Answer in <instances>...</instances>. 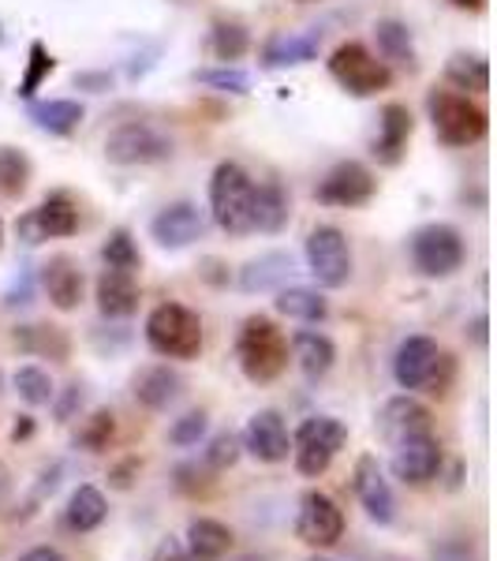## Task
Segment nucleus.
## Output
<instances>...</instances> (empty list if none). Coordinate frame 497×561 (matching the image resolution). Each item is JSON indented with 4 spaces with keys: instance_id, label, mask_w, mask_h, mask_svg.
I'll return each mask as SVG.
<instances>
[{
    "instance_id": "nucleus-1",
    "label": "nucleus",
    "mask_w": 497,
    "mask_h": 561,
    "mask_svg": "<svg viewBox=\"0 0 497 561\" xmlns=\"http://www.w3.org/2000/svg\"><path fill=\"white\" fill-rule=\"evenodd\" d=\"M236 359L247 382L269 386L285 375L288 367V337L269 322L266 314H251L236 337Z\"/></svg>"
},
{
    "instance_id": "nucleus-2",
    "label": "nucleus",
    "mask_w": 497,
    "mask_h": 561,
    "mask_svg": "<svg viewBox=\"0 0 497 561\" xmlns=\"http://www.w3.org/2000/svg\"><path fill=\"white\" fill-rule=\"evenodd\" d=\"M393 378L401 389H423V393H434V397H446L449 393V382H453V359L438 348L434 337H408L393 356Z\"/></svg>"
},
{
    "instance_id": "nucleus-3",
    "label": "nucleus",
    "mask_w": 497,
    "mask_h": 561,
    "mask_svg": "<svg viewBox=\"0 0 497 561\" xmlns=\"http://www.w3.org/2000/svg\"><path fill=\"white\" fill-rule=\"evenodd\" d=\"M251 198H255V180L247 176V169L236 161H221L210 180V214L217 229H224L229 237L255 232L251 229Z\"/></svg>"
},
{
    "instance_id": "nucleus-4",
    "label": "nucleus",
    "mask_w": 497,
    "mask_h": 561,
    "mask_svg": "<svg viewBox=\"0 0 497 561\" xmlns=\"http://www.w3.org/2000/svg\"><path fill=\"white\" fill-rule=\"evenodd\" d=\"M147 345L165 359H195L203 352V319L184 304H161L147 319Z\"/></svg>"
},
{
    "instance_id": "nucleus-5",
    "label": "nucleus",
    "mask_w": 497,
    "mask_h": 561,
    "mask_svg": "<svg viewBox=\"0 0 497 561\" xmlns=\"http://www.w3.org/2000/svg\"><path fill=\"white\" fill-rule=\"evenodd\" d=\"M348 446V427L333 415H311V420L300 423L292 438V454H296V468L307 479H319L330 472L333 457Z\"/></svg>"
},
{
    "instance_id": "nucleus-6",
    "label": "nucleus",
    "mask_w": 497,
    "mask_h": 561,
    "mask_svg": "<svg viewBox=\"0 0 497 561\" xmlns=\"http://www.w3.org/2000/svg\"><path fill=\"white\" fill-rule=\"evenodd\" d=\"M430 108V124L434 135H438L446 147H472L486 135V113L478 105H472L467 98L453 94V90H434L427 98Z\"/></svg>"
},
{
    "instance_id": "nucleus-7",
    "label": "nucleus",
    "mask_w": 497,
    "mask_h": 561,
    "mask_svg": "<svg viewBox=\"0 0 497 561\" xmlns=\"http://www.w3.org/2000/svg\"><path fill=\"white\" fill-rule=\"evenodd\" d=\"M330 76L348 90L351 98H370L378 90H390L393 71L385 60H378L367 45L345 42L337 53L330 57Z\"/></svg>"
},
{
    "instance_id": "nucleus-8",
    "label": "nucleus",
    "mask_w": 497,
    "mask_h": 561,
    "mask_svg": "<svg viewBox=\"0 0 497 561\" xmlns=\"http://www.w3.org/2000/svg\"><path fill=\"white\" fill-rule=\"evenodd\" d=\"M464 237L453 225H423L412 237V262L423 277H453L464 266Z\"/></svg>"
},
{
    "instance_id": "nucleus-9",
    "label": "nucleus",
    "mask_w": 497,
    "mask_h": 561,
    "mask_svg": "<svg viewBox=\"0 0 497 561\" xmlns=\"http://www.w3.org/2000/svg\"><path fill=\"white\" fill-rule=\"evenodd\" d=\"M307 270L325 288H345L351 280V248L337 225H319L307 237Z\"/></svg>"
},
{
    "instance_id": "nucleus-10",
    "label": "nucleus",
    "mask_w": 497,
    "mask_h": 561,
    "mask_svg": "<svg viewBox=\"0 0 497 561\" xmlns=\"http://www.w3.org/2000/svg\"><path fill=\"white\" fill-rule=\"evenodd\" d=\"M76 229H79V210L68 192H53L38 210H26L20 221H15V237H20L26 248H38V243L57 240V237H71Z\"/></svg>"
},
{
    "instance_id": "nucleus-11",
    "label": "nucleus",
    "mask_w": 497,
    "mask_h": 561,
    "mask_svg": "<svg viewBox=\"0 0 497 561\" xmlns=\"http://www.w3.org/2000/svg\"><path fill=\"white\" fill-rule=\"evenodd\" d=\"M340 536H345V513H340V505L322 491H303L300 517H296V539L314 550H330L337 547Z\"/></svg>"
},
{
    "instance_id": "nucleus-12",
    "label": "nucleus",
    "mask_w": 497,
    "mask_h": 561,
    "mask_svg": "<svg viewBox=\"0 0 497 561\" xmlns=\"http://www.w3.org/2000/svg\"><path fill=\"white\" fill-rule=\"evenodd\" d=\"M173 153V139H165L150 124H124L105 139V158L113 165H153Z\"/></svg>"
},
{
    "instance_id": "nucleus-13",
    "label": "nucleus",
    "mask_w": 497,
    "mask_h": 561,
    "mask_svg": "<svg viewBox=\"0 0 497 561\" xmlns=\"http://www.w3.org/2000/svg\"><path fill=\"white\" fill-rule=\"evenodd\" d=\"M240 446L247 449L258 465H281L292 454V434L285 427V415L274 409H262L247 420L240 434Z\"/></svg>"
},
{
    "instance_id": "nucleus-14",
    "label": "nucleus",
    "mask_w": 497,
    "mask_h": 561,
    "mask_svg": "<svg viewBox=\"0 0 497 561\" xmlns=\"http://www.w3.org/2000/svg\"><path fill=\"white\" fill-rule=\"evenodd\" d=\"M374 192H378V180L367 165H359V161H340V165H333L330 173H325L314 195H319V203L325 206H345V210H351V206L370 203Z\"/></svg>"
},
{
    "instance_id": "nucleus-15",
    "label": "nucleus",
    "mask_w": 497,
    "mask_h": 561,
    "mask_svg": "<svg viewBox=\"0 0 497 561\" xmlns=\"http://www.w3.org/2000/svg\"><path fill=\"white\" fill-rule=\"evenodd\" d=\"M351 491H356L359 505L367 510V517L374 524H393L396 517V502H393V486L382 476L378 457L363 454L356 460V472H351Z\"/></svg>"
},
{
    "instance_id": "nucleus-16",
    "label": "nucleus",
    "mask_w": 497,
    "mask_h": 561,
    "mask_svg": "<svg viewBox=\"0 0 497 561\" xmlns=\"http://www.w3.org/2000/svg\"><path fill=\"white\" fill-rule=\"evenodd\" d=\"M393 449L396 454L390 460V468L404 486H423L441 472V446L434 434H419V438H408Z\"/></svg>"
},
{
    "instance_id": "nucleus-17",
    "label": "nucleus",
    "mask_w": 497,
    "mask_h": 561,
    "mask_svg": "<svg viewBox=\"0 0 497 561\" xmlns=\"http://www.w3.org/2000/svg\"><path fill=\"white\" fill-rule=\"evenodd\" d=\"M430 423H434L430 409H427V404H419L408 393L385 401L382 412H378V431H382V438L390 442V446H401V442H408V438L430 434Z\"/></svg>"
},
{
    "instance_id": "nucleus-18",
    "label": "nucleus",
    "mask_w": 497,
    "mask_h": 561,
    "mask_svg": "<svg viewBox=\"0 0 497 561\" xmlns=\"http://www.w3.org/2000/svg\"><path fill=\"white\" fill-rule=\"evenodd\" d=\"M206 232V217L195 203H173L150 221V237L169 251H180L195 243Z\"/></svg>"
},
{
    "instance_id": "nucleus-19",
    "label": "nucleus",
    "mask_w": 497,
    "mask_h": 561,
    "mask_svg": "<svg viewBox=\"0 0 497 561\" xmlns=\"http://www.w3.org/2000/svg\"><path fill=\"white\" fill-rule=\"evenodd\" d=\"M94 300L105 319H131V314L139 311V280H135L131 270L105 266L102 277H97Z\"/></svg>"
},
{
    "instance_id": "nucleus-20",
    "label": "nucleus",
    "mask_w": 497,
    "mask_h": 561,
    "mask_svg": "<svg viewBox=\"0 0 497 561\" xmlns=\"http://www.w3.org/2000/svg\"><path fill=\"white\" fill-rule=\"evenodd\" d=\"M42 288L57 311H76L83 300V270L68 255H57L42 266Z\"/></svg>"
},
{
    "instance_id": "nucleus-21",
    "label": "nucleus",
    "mask_w": 497,
    "mask_h": 561,
    "mask_svg": "<svg viewBox=\"0 0 497 561\" xmlns=\"http://www.w3.org/2000/svg\"><path fill=\"white\" fill-rule=\"evenodd\" d=\"M180 389H184L180 375H176V370H169V367H161V364L142 367L139 375H135V382H131L135 401H139L142 409H150V412H165L169 404L180 397Z\"/></svg>"
},
{
    "instance_id": "nucleus-22",
    "label": "nucleus",
    "mask_w": 497,
    "mask_h": 561,
    "mask_svg": "<svg viewBox=\"0 0 497 561\" xmlns=\"http://www.w3.org/2000/svg\"><path fill=\"white\" fill-rule=\"evenodd\" d=\"M408 139H412V113L408 105H385L382 108V131L374 139V158L382 165H401L404 150H408Z\"/></svg>"
},
{
    "instance_id": "nucleus-23",
    "label": "nucleus",
    "mask_w": 497,
    "mask_h": 561,
    "mask_svg": "<svg viewBox=\"0 0 497 561\" xmlns=\"http://www.w3.org/2000/svg\"><path fill=\"white\" fill-rule=\"evenodd\" d=\"M292 274H296V259L285 255V251H269V255L251 259L247 266L240 270V288L251 296L269 293V288H281Z\"/></svg>"
},
{
    "instance_id": "nucleus-24",
    "label": "nucleus",
    "mask_w": 497,
    "mask_h": 561,
    "mask_svg": "<svg viewBox=\"0 0 497 561\" xmlns=\"http://www.w3.org/2000/svg\"><path fill=\"white\" fill-rule=\"evenodd\" d=\"M187 561H221L232 550V531L213 517H195L187 524Z\"/></svg>"
},
{
    "instance_id": "nucleus-25",
    "label": "nucleus",
    "mask_w": 497,
    "mask_h": 561,
    "mask_svg": "<svg viewBox=\"0 0 497 561\" xmlns=\"http://www.w3.org/2000/svg\"><path fill=\"white\" fill-rule=\"evenodd\" d=\"M292 356L303 375L311 378V382H319V378L330 375L333 364H337V345L319 330H300L292 337Z\"/></svg>"
},
{
    "instance_id": "nucleus-26",
    "label": "nucleus",
    "mask_w": 497,
    "mask_h": 561,
    "mask_svg": "<svg viewBox=\"0 0 497 561\" xmlns=\"http://www.w3.org/2000/svg\"><path fill=\"white\" fill-rule=\"evenodd\" d=\"M322 49V34L319 31H307V34H281L266 45L262 60L266 68H292V65H311Z\"/></svg>"
},
{
    "instance_id": "nucleus-27",
    "label": "nucleus",
    "mask_w": 497,
    "mask_h": 561,
    "mask_svg": "<svg viewBox=\"0 0 497 561\" xmlns=\"http://www.w3.org/2000/svg\"><path fill=\"white\" fill-rule=\"evenodd\" d=\"M288 225V195L281 184L266 180L255 184V198H251V229L258 232H281Z\"/></svg>"
},
{
    "instance_id": "nucleus-28",
    "label": "nucleus",
    "mask_w": 497,
    "mask_h": 561,
    "mask_svg": "<svg viewBox=\"0 0 497 561\" xmlns=\"http://www.w3.org/2000/svg\"><path fill=\"white\" fill-rule=\"evenodd\" d=\"M108 517V502L105 494L97 491L94 483H79L71 491V502H68V528L71 531H94L102 528Z\"/></svg>"
},
{
    "instance_id": "nucleus-29",
    "label": "nucleus",
    "mask_w": 497,
    "mask_h": 561,
    "mask_svg": "<svg viewBox=\"0 0 497 561\" xmlns=\"http://www.w3.org/2000/svg\"><path fill=\"white\" fill-rule=\"evenodd\" d=\"M83 116H86L83 105L68 102V98H60V102H34L31 105V121L49 135H71L79 124H83Z\"/></svg>"
},
{
    "instance_id": "nucleus-30",
    "label": "nucleus",
    "mask_w": 497,
    "mask_h": 561,
    "mask_svg": "<svg viewBox=\"0 0 497 561\" xmlns=\"http://www.w3.org/2000/svg\"><path fill=\"white\" fill-rule=\"evenodd\" d=\"M15 345L31 352V356H49V359H68L71 352V341L57 325H20L15 330Z\"/></svg>"
},
{
    "instance_id": "nucleus-31",
    "label": "nucleus",
    "mask_w": 497,
    "mask_h": 561,
    "mask_svg": "<svg viewBox=\"0 0 497 561\" xmlns=\"http://www.w3.org/2000/svg\"><path fill=\"white\" fill-rule=\"evenodd\" d=\"M446 76L453 87L472 90V94H486L490 90V65L478 53H456V57H449Z\"/></svg>"
},
{
    "instance_id": "nucleus-32",
    "label": "nucleus",
    "mask_w": 497,
    "mask_h": 561,
    "mask_svg": "<svg viewBox=\"0 0 497 561\" xmlns=\"http://www.w3.org/2000/svg\"><path fill=\"white\" fill-rule=\"evenodd\" d=\"M378 49H382L385 60H396L401 68L415 71V45H412V31L401 20H382L374 26Z\"/></svg>"
},
{
    "instance_id": "nucleus-33",
    "label": "nucleus",
    "mask_w": 497,
    "mask_h": 561,
    "mask_svg": "<svg viewBox=\"0 0 497 561\" xmlns=\"http://www.w3.org/2000/svg\"><path fill=\"white\" fill-rule=\"evenodd\" d=\"M277 311L296 322H322L325 314H330V307H325L322 296L311 293V288H281V293H277Z\"/></svg>"
},
{
    "instance_id": "nucleus-34",
    "label": "nucleus",
    "mask_w": 497,
    "mask_h": 561,
    "mask_svg": "<svg viewBox=\"0 0 497 561\" xmlns=\"http://www.w3.org/2000/svg\"><path fill=\"white\" fill-rule=\"evenodd\" d=\"M12 386H15V393H20L26 404H31V409L53 404V397H57L49 370H42V367H34V364H26V367L15 370V375H12Z\"/></svg>"
},
{
    "instance_id": "nucleus-35",
    "label": "nucleus",
    "mask_w": 497,
    "mask_h": 561,
    "mask_svg": "<svg viewBox=\"0 0 497 561\" xmlns=\"http://www.w3.org/2000/svg\"><path fill=\"white\" fill-rule=\"evenodd\" d=\"M31 184V161L23 150L0 147V198H15Z\"/></svg>"
},
{
    "instance_id": "nucleus-36",
    "label": "nucleus",
    "mask_w": 497,
    "mask_h": 561,
    "mask_svg": "<svg viewBox=\"0 0 497 561\" xmlns=\"http://www.w3.org/2000/svg\"><path fill=\"white\" fill-rule=\"evenodd\" d=\"M113 434H116V415L108 409H97L90 420H83V427L76 434V446L86 449V454H105Z\"/></svg>"
},
{
    "instance_id": "nucleus-37",
    "label": "nucleus",
    "mask_w": 497,
    "mask_h": 561,
    "mask_svg": "<svg viewBox=\"0 0 497 561\" xmlns=\"http://www.w3.org/2000/svg\"><path fill=\"white\" fill-rule=\"evenodd\" d=\"M251 49V34L243 31L240 23H217L213 34H210V53L221 65H232V60H240L243 53Z\"/></svg>"
},
{
    "instance_id": "nucleus-38",
    "label": "nucleus",
    "mask_w": 497,
    "mask_h": 561,
    "mask_svg": "<svg viewBox=\"0 0 497 561\" xmlns=\"http://www.w3.org/2000/svg\"><path fill=\"white\" fill-rule=\"evenodd\" d=\"M102 262L108 270H139V248H135L131 232L128 229H113L108 232V240L102 243Z\"/></svg>"
},
{
    "instance_id": "nucleus-39",
    "label": "nucleus",
    "mask_w": 497,
    "mask_h": 561,
    "mask_svg": "<svg viewBox=\"0 0 497 561\" xmlns=\"http://www.w3.org/2000/svg\"><path fill=\"white\" fill-rule=\"evenodd\" d=\"M53 68H57L53 53L45 49L42 42H31V60H26V76L20 79V98H34V90H38L45 79H49Z\"/></svg>"
},
{
    "instance_id": "nucleus-40",
    "label": "nucleus",
    "mask_w": 497,
    "mask_h": 561,
    "mask_svg": "<svg viewBox=\"0 0 497 561\" xmlns=\"http://www.w3.org/2000/svg\"><path fill=\"white\" fill-rule=\"evenodd\" d=\"M243 446H240V434L232 431H221L210 438V446H206V468L210 472H224V468H232L240 460Z\"/></svg>"
},
{
    "instance_id": "nucleus-41",
    "label": "nucleus",
    "mask_w": 497,
    "mask_h": 561,
    "mask_svg": "<svg viewBox=\"0 0 497 561\" xmlns=\"http://www.w3.org/2000/svg\"><path fill=\"white\" fill-rule=\"evenodd\" d=\"M206 427H210V420H206V412H187V415H180V420L169 427V446H176V449H192L203 442V434Z\"/></svg>"
},
{
    "instance_id": "nucleus-42",
    "label": "nucleus",
    "mask_w": 497,
    "mask_h": 561,
    "mask_svg": "<svg viewBox=\"0 0 497 561\" xmlns=\"http://www.w3.org/2000/svg\"><path fill=\"white\" fill-rule=\"evenodd\" d=\"M195 79L198 83H206V87H217V90H229V94H247L251 90V76L247 71H240V68H206V71H195Z\"/></svg>"
},
{
    "instance_id": "nucleus-43",
    "label": "nucleus",
    "mask_w": 497,
    "mask_h": 561,
    "mask_svg": "<svg viewBox=\"0 0 497 561\" xmlns=\"http://www.w3.org/2000/svg\"><path fill=\"white\" fill-rule=\"evenodd\" d=\"M434 561H475V550L467 539H441L434 547Z\"/></svg>"
},
{
    "instance_id": "nucleus-44",
    "label": "nucleus",
    "mask_w": 497,
    "mask_h": 561,
    "mask_svg": "<svg viewBox=\"0 0 497 561\" xmlns=\"http://www.w3.org/2000/svg\"><path fill=\"white\" fill-rule=\"evenodd\" d=\"M79 404H83V389L79 386H68L65 397H60L57 404H53V412H57V423H71V415L79 412Z\"/></svg>"
},
{
    "instance_id": "nucleus-45",
    "label": "nucleus",
    "mask_w": 497,
    "mask_h": 561,
    "mask_svg": "<svg viewBox=\"0 0 497 561\" xmlns=\"http://www.w3.org/2000/svg\"><path fill=\"white\" fill-rule=\"evenodd\" d=\"M150 561H187V550H184V539H176V536H165L153 547V554Z\"/></svg>"
},
{
    "instance_id": "nucleus-46",
    "label": "nucleus",
    "mask_w": 497,
    "mask_h": 561,
    "mask_svg": "<svg viewBox=\"0 0 497 561\" xmlns=\"http://www.w3.org/2000/svg\"><path fill=\"white\" fill-rule=\"evenodd\" d=\"M135 472H139V460L128 457V460H120V465L113 468V476H108V479H113V486H116V491H128V486H131V476H135Z\"/></svg>"
},
{
    "instance_id": "nucleus-47",
    "label": "nucleus",
    "mask_w": 497,
    "mask_h": 561,
    "mask_svg": "<svg viewBox=\"0 0 497 561\" xmlns=\"http://www.w3.org/2000/svg\"><path fill=\"white\" fill-rule=\"evenodd\" d=\"M76 87L102 94V90H108V76H105V71H83V76H76Z\"/></svg>"
},
{
    "instance_id": "nucleus-48",
    "label": "nucleus",
    "mask_w": 497,
    "mask_h": 561,
    "mask_svg": "<svg viewBox=\"0 0 497 561\" xmlns=\"http://www.w3.org/2000/svg\"><path fill=\"white\" fill-rule=\"evenodd\" d=\"M31 293H34V288H31V274H23V280H15V288L4 296V304H8V307H15V304H31Z\"/></svg>"
},
{
    "instance_id": "nucleus-49",
    "label": "nucleus",
    "mask_w": 497,
    "mask_h": 561,
    "mask_svg": "<svg viewBox=\"0 0 497 561\" xmlns=\"http://www.w3.org/2000/svg\"><path fill=\"white\" fill-rule=\"evenodd\" d=\"M20 561H68V558L60 554L57 547H34V550H26Z\"/></svg>"
},
{
    "instance_id": "nucleus-50",
    "label": "nucleus",
    "mask_w": 497,
    "mask_h": 561,
    "mask_svg": "<svg viewBox=\"0 0 497 561\" xmlns=\"http://www.w3.org/2000/svg\"><path fill=\"white\" fill-rule=\"evenodd\" d=\"M34 434V420L31 415H20V423L12 427V442H26Z\"/></svg>"
},
{
    "instance_id": "nucleus-51",
    "label": "nucleus",
    "mask_w": 497,
    "mask_h": 561,
    "mask_svg": "<svg viewBox=\"0 0 497 561\" xmlns=\"http://www.w3.org/2000/svg\"><path fill=\"white\" fill-rule=\"evenodd\" d=\"M456 8H467V12H483V4L486 0H453Z\"/></svg>"
},
{
    "instance_id": "nucleus-52",
    "label": "nucleus",
    "mask_w": 497,
    "mask_h": 561,
    "mask_svg": "<svg viewBox=\"0 0 497 561\" xmlns=\"http://www.w3.org/2000/svg\"><path fill=\"white\" fill-rule=\"evenodd\" d=\"M475 341H478V345L486 341V319H478V322H475Z\"/></svg>"
},
{
    "instance_id": "nucleus-53",
    "label": "nucleus",
    "mask_w": 497,
    "mask_h": 561,
    "mask_svg": "<svg viewBox=\"0 0 497 561\" xmlns=\"http://www.w3.org/2000/svg\"><path fill=\"white\" fill-rule=\"evenodd\" d=\"M4 494H8V476L0 472V502H4Z\"/></svg>"
},
{
    "instance_id": "nucleus-54",
    "label": "nucleus",
    "mask_w": 497,
    "mask_h": 561,
    "mask_svg": "<svg viewBox=\"0 0 497 561\" xmlns=\"http://www.w3.org/2000/svg\"><path fill=\"white\" fill-rule=\"evenodd\" d=\"M370 561H408V558H396V554H378V558H370Z\"/></svg>"
},
{
    "instance_id": "nucleus-55",
    "label": "nucleus",
    "mask_w": 497,
    "mask_h": 561,
    "mask_svg": "<svg viewBox=\"0 0 497 561\" xmlns=\"http://www.w3.org/2000/svg\"><path fill=\"white\" fill-rule=\"evenodd\" d=\"M236 561H266V558H258V554H243V558H236Z\"/></svg>"
},
{
    "instance_id": "nucleus-56",
    "label": "nucleus",
    "mask_w": 497,
    "mask_h": 561,
    "mask_svg": "<svg viewBox=\"0 0 497 561\" xmlns=\"http://www.w3.org/2000/svg\"><path fill=\"white\" fill-rule=\"evenodd\" d=\"M307 561H333V558H322V554H314V558H307Z\"/></svg>"
},
{
    "instance_id": "nucleus-57",
    "label": "nucleus",
    "mask_w": 497,
    "mask_h": 561,
    "mask_svg": "<svg viewBox=\"0 0 497 561\" xmlns=\"http://www.w3.org/2000/svg\"><path fill=\"white\" fill-rule=\"evenodd\" d=\"M0 240H4V221H0Z\"/></svg>"
}]
</instances>
